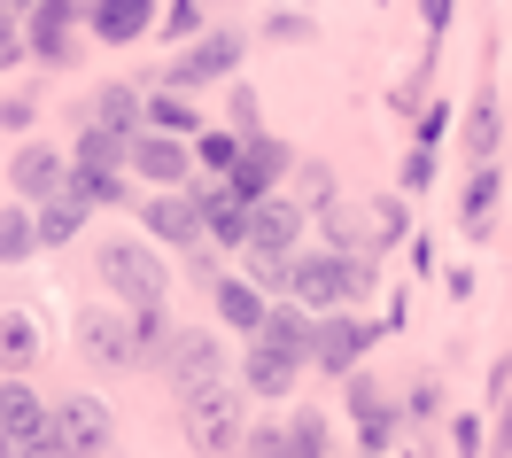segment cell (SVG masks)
<instances>
[{"mask_svg":"<svg viewBox=\"0 0 512 458\" xmlns=\"http://www.w3.org/2000/svg\"><path fill=\"white\" fill-rule=\"evenodd\" d=\"M94 272H101V288L117 295V311H156V303H171V264H163V249L148 233H109L94 249Z\"/></svg>","mask_w":512,"mask_h":458,"instance_id":"obj_1","label":"cell"},{"mask_svg":"<svg viewBox=\"0 0 512 458\" xmlns=\"http://www.w3.org/2000/svg\"><path fill=\"white\" fill-rule=\"evenodd\" d=\"M365 295H373V264H365V257L303 249V257L288 264V303H303L311 319H326V311H357Z\"/></svg>","mask_w":512,"mask_h":458,"instance_id":"obj_2","label":"cell"},{"mask_svg":"<svg viewBox=\"0 0 512 458\" xmlns=\"http://www.w3.org/2000/svg\"><path fill=\"white\" fill-rule=\"evenodd\" d=\"M179 435L202 458H233L249 443V396H241V381H210V389L179 396Z\"/></svg>","mask_w":512,"mask_h":458,"instance_id":"obj_3","label":"cell"},{"mask_svg":"<svg viewBox=\"0 0 512 458\" xmlns=\"http://www.w3.org/2000/svg\"><path fill=\"white\" fill-rule=\"evenodd\" d=\"M241 55H249V32H202L194 47H179V55L163 63V78H156V86H171V94L233 86V78H241Z\"/></svg>","mask_w":512,"mask_h":458,"instance_id":"obj_4","label":"cell"},{"mask_svg":"<svg viewBox=\"0 0 512 458\" xmlns=\"http://www.w3.org/2000/svg\"><path fill=\"white\" fill-rule=\"evenodd\" d=\"M47 435H55L63 458H101L109 443H117V412H109L94 389H63L55 404H47Z\"/></svg>","mask_w":512,"mask_h":458,"instance_id":"obj_5","label":"cell"},{"mask_svg":"<svg viewBox=\"0 0 512 458\" xmlns=\"http://www.w3.org/2000/svg\"><path fill=\"white\" fill-rule=\"evenodd\" d=\"M78 32H86V0H39L32 16H24V63L39 70H70L86 47H78Z\"/></svg>","mask_w":512,"mask_h":458,"instance_id":"obj_6","label":"cell"},{"mask_svg":"<svg viewBox=\"0 0 512 458\" xmlns=\"http://www.w3.org/2000/svg\"><path fill=\"white\" fill-rule=\"evenodd\" d=\"M303 226H311V210H303L295 195H264V202H249V249H241V257L295 264V257H303Z\"/></svg>","mask_w":512,"mask_h":458,"instance_id":"obj_7","label":"cell"},{"mask_svg":"<svg viewBox=\"0 0 512 458\" xmlns=\"http://www.w3.org/2000/svg\"><path fill=\"white\" fill-rule=\"evenodd\" d=\"M70 342H78V358L101 365V373H132V319L125 311H109V303H86L78 319H70Z\"/></svg>","mask_w":512,"mask_h":458,"instance_id":"obj_8","label":"cell"},{"mask_svg":"<svg viewBox=\"0 0 512 458\" xmlns=\"http://www.w3.org/2000/svg\"><path fill=\"white\" fill-rule=\"evenodd\" d=\"M288 171H295V148L280 140V132H256L249 148H241V164H233V179H218V187L233 202H264V195L288 187Z\"/></svg>","mask_w":512,"mask_h":458,"instance_id":"obj_9","label":"cell"},{"mask_svg":"<svg viewBox=\"0 0 512 458\" xmlns=\"http://www.w3.org/2000/svg\"><path fill=\"white\" fill-rule=\"evenodd\" d=\"M63 187H70V156L55 140H24V148L8 156V202L39 210V202H55Z\"/></svg>","mask_w":512,"mask_h":458,"instance_id":"obj_10","label":"cell"},{"mask_svg":"<svg viewBox=\"0 0 512 458\" xmlns=\"http://www.w3.org/2000/svg\"><path fill=\"white\" fill-rule=\"evenodd\" d=\"M163 381L179 396H194V389H210V381H225V342L210 327H179L171 334V350H163V365H156Z\"/></svg>","mask_w":512,"mask_h":458,"instance_id":"obj_11","label":"cell"},{"mask_svg":"<svg viewBox=\"0 0 512 458\" xmlns=\"http://www.w3.org/2000/svg\"><path fill=\"white\" fill-rule=\"evenodd\" d=\"M140 233H148L156 249H194V241H202V187L140 195Z\"/></svg>","mask_w":512,"mask_h":458,"instance_id":"obj_12","label":"cell"},{"mask_svg":"<svg viewBox=\"0 0 512 458\" xmlns=\"http://www.w3.org/2000/svg\"><path fill=\"white\" fill-rule=\"evenodd\" d=\"M373 342H381V327H373V319H357V311H326L319 334H311V365H319V373H334V381H350L357 358H365Z\"/></svg>","mask_w":512,"mask_h":458,"instance_id":"obj_13","label":"cell"},{"mask_svg":"<svg viewBox=\"0 0 512 458\" xmlns=\"http://www.w3.org/2000/svg\"><path fill=\"white\" fill-rule=\"evenodd\" d=\"M350 412H357V451L388 458L396 427H404V404H396L388 389H373V373H350Z\"/></svg>","mask_w":512,"mask_h":458,"instance_id":"obj_14","label":"cell"},{"mask_svg":"<svg viewBox=\"0 0 512 458\" xmlns=\"http://www.w3.org/2000/svg\"><path fill=\"white\" fill-rule=\"evenodd\" d=\"M132 171L148 179V195H163V187H194V140L132 132Z\"/></svg>","mask_w":512,"mask_h":458,"instance_id":"obj_15","label":"cell"},{"mask_svg":"<svg viewBox=\"0 0 512 458\" xmlns=\"http://www.w3.org/2000/svg\"><path fill=\"white\" fill-rule=\"evenodd\" d=\"M39 358H47L39 311H32V303H0V373H8V381H32Z\"/></svg>","mask_w":512,"mask_h":458,"instance_id":"obj_16","label":"cell"},{"mask_svg":"<svg viewBox=\"0 0 512 458\" xmlns=\"http://www.w3.org/2000/svg\"><path fill=\"white\" fill-rule=\"evenodd\" d=\"M295 381H303V358L272 350V342H249V350H241V396L280 404V396H295Z\"/></svg>","mask_w":512,"mask_h":458,"instance_id":"obj_17","label":"cell"},{"mask_svg":"<svg viewBox=\"0 0 512 458\" xmlns=\"http://www.w3.org/2000/svg\"><path fill=\"white\" fill-rule=\"evenodd\" d=\"M156 0H86V32L101 39V47H140V39L156 32Z\"/></svg>","mask_w":512,"mask_h":458,"instance_id":"obj_18","label":"cell"},{"mask_svg":"<svg viewBox=\"0 0 512 458\" xmlns=\"http://www.w3.org/2000/svg\"><path fill=\"white\" fill-rule=\"evenodd\" d=\"M194 187H202V241L218 257H241L249 249V202H233L218 179H194Z\"/></svg>","mask_w":512,"mask_h":458,"instance_id":"obj_19","label":"cell"},{"mask_svg":"<svg viewBox=\"0 0 512 458\" xmlns=\"http://www.w3.org/2000/svg\"><path fill=\"white\" fill-rule=\"evenodd\" d=\"M78 125H101V132H117V140H132V132L148 125V94H140L132 78H109V86H94V101H86Z\"/></svg>","mask_w":512,"mask_h":458,"instance_id":"obj_20","label":"cell"},{"mask_svg":"<svg viewBox=\"0 0 512 458\" xmlns=\"http://www.w3.org/2000/svg\"><path fill=\"white\" fill-rule=\"evenodd\" d=\"M210 303H218V319H225V327H233V334H249V342L264 334V311H272V295L256 288V280H241V272H225L218 288H210Z\"/></svg>","mask_w":512,"mask_h":458,"instance_id":"obj_21","label":"cell"},{"mask_svg":"<svg viewBox=\"0 0 512 458\" xmlns=\"http://www.w3.org/2000/svg\"><path fill=\"white\" fill-rule=\"evenodd\" d=\"M311 334H319V319H311L303 303H288V295H272V311H264V334H256V342H272V350H288V358L311 365Z\"/></svg>","mask_w":512,"mask_h":458,"instance_id":"obj_22","label":"cell"},{"mask_svg":"<svg viewBox=\"0 0 512 458\" xmlns=\"http://www.w3.org/2000/svg\"><path fill=\"white\" fill-rule=\"evenodd\" d=\"M497 148H505V117H497V86L481 78L474 101H466V156H474V164H497Z\"/></svg>","mask_w":512,"mask_h":458,"instance_id":"obj_23","label":"cell"},{"mask_svg":"<svg viewBox=\"0 0 512 458\" xmlns=\"http://www.w3.org/2000/svg\"><path fill=\"white\" fill-rule=\"evenodd\" d=\"M140 132H163V140H202V132H210V117L194 109V94L156 86V94H148V125H140Z\"/></svg>","mask_w":512,"mask_h":458,"instance_id":"obj_24","label":"cell"},{"mask_svg":"<svg viewBox=\"0 0 512 458\" xmlns=\"http://www.w3.org/2000/svg\"><path fill=\"white\" fill-rule=\"evenodd\" d=\"M497 195H505V171H497V164H474V171H466V195H458V218H466V233H474V241H489Z\"/></svg>","mask_w":512,"mask_h":458,"instance_id":"obj_25","label":"cell"},{"mask_svg":"<svg viewBox=\"0 0 512 458\" xmlns=\"http://www.w3.org/2000/svg\"><path fill=\"white\" fill-rule=\"evenodd\" d=\"M86 218H94V210H86V202L70 195H55V202H39L32 210V226H39V249H70V241H78V233H86Z\"/></svg>","mask_w":512,"mask_h":458,"instance_id":"obj_26","label":"cell"},{"mask_svg":"<svg viewBox=\"0 0 512 458\" xmlns=\"http://www.w3.org/2000/svg\"><path fill=\"white\" fill-rule=\"evenodd\" d=\"M326 241L319 249H334V257H365L373 264V249H381V233H373V218H357V210H342V202H334V210H326Z\"/></svg>","mask_w":512,"mask_h":458,"instance_id":"obj_27","label":"cell"},{"mask_svg":"<svg viewBox=\"0 0 512 458\" xmlns=\"http://www.w3.org/2000/svg\"><path fill=\"white\" fill-rule=\"evenodd\" d=\"M132 319V358H140V373H156L163 365V350H171V303H156V311H125Z\"/></svg>","mask_w":512,"mask_h":458,"instance_id":"obj_28","label":"cell"},{"mask_svg":"<svg viewBox=\"0 0 512 458\" xmlns=\"http://www.w3.org/2000/svg\"><path fill=\"white\" fill-rule=\"evenodd\" d=\"M70 164L78 171H132V140H117V132H101V125H78Z\"/></svg>","mask_w":512,"mask_h":458,"instance_id":"obj_29","label":"cell"},{"mask_svg":"<svg viewBox=\"0 0 512 458\" xmlns=\"http://www.w3.org/2000/svg\"><path fill=\"white\" fill-rule=\"evenodd\" d=\"M280 427H288V451H295V458H334V427H326L319 404H295Z\"/></svg>","mask_w":512,"mask_h":458,"instance_id":"obj_30","label":"cell"},{"mask_svg":"<svg viewBox=\"0 0 512 458\" xmlns=\"http://www.w3.org/2000/svg\"><path fill=\"white\" fill-rule=\"evenodd\" d=\"M39 257V226L24 202H0V264H32Z\"/></svg>","mask_w":512,"mask_h":458,"instance_id":"obj_31","label":"cell"},{"mask_svg":"<svg viewBox=\"0 0 512 458\" xmlns=\"http://www.w3.org/2000/svg\"><path fill=\"white\" fill-rule=\"evenodd\" d=\"M241 132H225V125H210L202 140H194V171H210V179H233V164H241Z\"/></svg>","mask_w":512,"mask_h":458,"instance_id":"obj_32","label":"cell"},{"mask_svg":"<svg viewBox=\"0 0 512 458\" xmlns=\"http://www.w3.org/2000/svg\"><path fill=\"white\" fill-rule=\"evenodd\" d=\"M288 179H295V202H303V210H319V218L334 210V202H342L334 171H326V164H311V156H295V171H288Z\"/></svg>","mask_w":512,"mask_h":458,"instance_id":"obj_33","label":"cell"},{"mask_svg":"<svg viewBox=\"0 0 512 458\" xmlns=\"http://www.w3.org/2000/svg\"><path fill=\"white\" fill-rule=\"evenodd\" d=\"M225 132H241V140L272 132V125H264V101H256V86H241V78H233V94H225Z\"/></svg>","mask_w":512,"mask_h":458,"instance_id":"obj_34","label":"cell"},{"mask_svg":"<svg viewBox=\"0 0 512 458\" xmlns=\"http://www.w3.org/2000/svg\"><path fill=\"white\" fill-rule=\"evenodd\" d=\"M373 233H381V249L412 241V202H404V195H381V202H373Z\"/></svg>","mask_w":512,"mask_h":458,"instance_id":"obj_35","label":"cell"},{"mask_svg":"<svg viewBox=\"0 0 512 458\" xmlns=\"http://www.w3.org/2000/svg\"><path fill=\"white\" fill-rule=\"evenodd\" d=\"M156 32L163 39H202V0H163Z\"/></svg>","mask_w":512,"mask_h":458,"instance_id":"obj_36","label":"cell"},{"mask_svg":"<svg viewBox=\"0 0 512 458\" xmlns=\"http://www.w3.org/2000/svg\"><path fill=\"white\" fill-rule=\"evenodd\" d=\"M241 451H249V458H295L280 420H249V443H241Z\"/></svg>","mask_w":512,"mask_h":458,"instance_id":"obj_37","label":"cell"},{"mask_svg":"<svg viewBox=\"0 0 512 458\" xmlns=\"http://www.w3.org/2000/svg\"><path fill=\"white\" fill-rule=\"evenodd\" d=\"M443 132H450V101H427L412 117V148H443Z\"/></svg>","mask_w":512,"mask_h":458,"instance_id":"obj_38","label":"cell"},{"mask_svg":"<svg viewBox=\"0 0 512 458\" xmlns=\"http://www.w3.org/2000/svg\"><path fill=\"white\" fill-rule=\"evenodd\" d=\"M481 420H489V412H458V420H450V443H458V458H481V451H489V427H481Z\"/></svg>","mask_w":512,"mask_h":458,"instance_id":"obj_39","label":"cell"},{"mask_svg":"<svg viewBox=\"0 0 512 458\" xmlns=\"http://www.w3.org/2000/svg\"><path fill=\"white\" fill-rule=\"evenodd\" d=\"M8 70H24V16L0 8V78H8Z\"/></svg>","mask_w":512,"mask_h":458,"instance_id":"obj_40","label":"cell"},{"mask_svg":"<svg viewBox=\"0 0 512 458\" xmlns=\"http://www.w3.org/2000/svg\"><path fill=\"white\" fill-rule=\"evenodd\" d=\"M427 187H435V148H412V156H404V187H396V195H427Z\"/></svg>","mask_w":512,"mask_h":458,"instance_id":"obj_41","label":"cell"},{"mask_svg":"<svg viewBox=\"0 0 512 458\" xmlns=\"http://www.w3.org/2000/svg\"><path fill=\"white\" fill-rule=\"evenodd\" d=\"M311 32H319V24L295 16V8H272V16H264V39H311Z\"/></svg>","mask_w":512,"mask_h":458,"instance_id":"obj_42","label":"cell"},{"mask_svg":"<svg viewBox=\"0 0 512 458\" xmlns=\"http://www.w3.org/2000/svg\"><path fill=\"white\" fill-rule=\"evenodd\" d=\"M0 125H8V132H32L39 125V94H8V101H0Z\"/></svg>","mask_w":512,"mask_h":458,"instance_id":"obj_43","label":"cell"},{"mask_svg":"<svg viewBox=\"0 0 512 458\" xmlns=\"http://www.w3.org/2000/svg\"><path fill=\"white\" fill-rule=\"evenodd\" d=\"M435 404H443V381L427 373V381H412V396H404V420H427Z\"/></svg>","mask_w":512,"mask_h":458,"instance_id":"obj_44","label":"cell"},{"mask_svg":"<svg viewBox=\"0 0 512 458\" xmlns=\"http://www.w3.org/2000/svg\"><path fill=\"white\" fill-rule=\"evenodd\" d=\"M450 16H458V0H419V24H427V39H443Z\"/></svg>","mask_w":512,"mask_h":458,"instance_id":"obj_45","label":"cell"},{"mask_svg":"<svg viewBox=\"0 0 512 458\" xmlns=\"http://www.w3.org/2000/svg\"><path fill=\"white\" fill-rule=\"evenodd\" d=\"M505 381H512V358H505V365H497V396H505Z\"/></svg>","mask_w":512,"mask_h":458,"instance_id":"obj_46","label":"cell"},{"mask_svg":"<svg viewBox=\"0 0 512 458\" xmlns=\"http://www.w3.org/2000/svg\"><path fill=\"white\" fill-rule=\"evenodd\" d=\"M505 164H512V140H505ZM505 179H512V171H505Z\"/></svg>","mask_w":512,"mask_h":458,"instance_id":"obj_47","label":"cell"},{"mask_svg":"<svg viewBox=\"0 0 512 458\" xmlns=\"http://www.w3.org/2000/svg\"><path fill=\"white\" fill-rule=\"evenodd\" d=\"M357 458H373V451H357Z\"/></svg>","mask_w":512,"mask_h":458,"instance_id":"obj_48","label":"cell"},{"mask_svg":"<svg viewBox=\"0 0 512 458\" xmlns=\"http://www.w3.org/2000/svg\"><path fill=\"white\" fill-rule=\"evenodd\" d=\"M280 8H288V0H280Z\"/></svg>","mask_w":512,"mask_h":458,"instance_id":"obj_49","label":"cell"}]
</instances>
